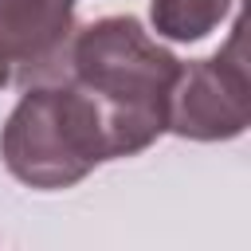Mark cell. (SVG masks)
<instances>
[{"mask_svg":"<svg viewBox=\"0 0 251 251\" xmlns=\"http://www.w3.org/2000/svg\"><path fill=\"white\" fill-rule=\"evenodd\" d=\"M0 157L20 184L55 192L110 161V141L98 106L75 82L47 78L20 94L0 129Z\"/></svg>","mask_w":251,"mask_h":251,"instance_id":"obj_2","label":"cell"},{"mask_svg":"<svg viewBox=\"0 0 251 251\" xmlns=\"http://www.w3.org/2000/svg\"><path fill=\"white\" fill-rule=\"evenodd\" d=\"M251 122V82L243 51V20H235L231 39L208 55L180 63V75L169 94L165 129L188 141H231Z\"/></svg>","mask_w":251,"mask_h":251,"instance_id":"obj_3","label":"cell"},{"mask_svg":"<svg viewBox=\"0 0 251 251\" xmlns=\"http://www.w3.org/2000/svg\"><path fill=\"white\" fill-rule=\"evenodd\" d=\"M75 35V0H0V47L24 86L63 75Z\"/></svg>","mask_w":251,"mask_h":251,"instance_id":"obj_4","label":"cell"},{"mask_svg":"<svg viewBox=\"0 0 251 251\" xmlns=\"http://www.w3.org/2000/svg\"><path fill=\"white\" fill-rule=\"evenodd\" d=\"M235 0H149V20L153 31L176 43H196L204 35H212Z\"/></svg>","mask_w":251,"mask_h":251,"instance_id":"obj_5","label":"cell"},{"mask_svg":"<svg viewBox=\"0 0 251 251\" xmlns=\"http://www.w3.org/2000/svg\"><path fill=\"white\" fill-rule=\"evenodd\" d=\"M12 82V63H8V55H4V47H0V90Z\"/></svg>","mask_w":251,"mask_h":251,"instance_id":"obj_6","label":"cell"},{"mask_svg":"<svg viewBox=\"0 0 251 251\" xmlns=\"http://www.w3.org/2000/svg\"><path fill=\"white\" fill-rule=\"evenodd\" d=\"M180 75V59L161 47L141 20L102 16L71 35L63 75L75 82L106 126L110 161L149 149L165 133L169 94Z\"/></svg>","mask_w":251,"mask_h":251,"instance_id":"obj_1","label":"cell"}]
</instances>
